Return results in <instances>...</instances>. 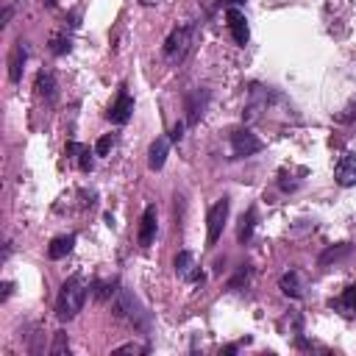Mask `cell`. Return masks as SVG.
I'll use <instances>...</instances> for the list:
<instances>
[{
    "instance_id": "cell-7",
    "label": "cell",
    "mask_w": 356,
    "mask_h": 356,
    "mask_svg": "<svg viewBox=\"0 0 356 356\" xmlns=\"http://www.w3.org/2000/svg\"><path fill=\"white\" fill-rule=\"evenodd\" d=\"M131 114H134V98H131L125 90H120L117 98H114V103L109 106L106 117H109L114 125H125V123L131 120Z\"/></svg>"
},
{
    "instance_id": "cell-26",
    "label": "cell",
    "mask_w": 356,
    "mask_h": 356,
    "mask_svg": "<svg viewBox=\"0 0 356 356\" xmlns=\"http://www.w3.org/2000/svg\"><path fill=\"white\" fill-rule=\"evenodd\" d=\"M12 287H14V284H12V281H6V284H3V301H6L9 295H12Z\"/></svg>"
},
{
    "instance_id": "cell-28",
    "label": "cell",
    "mask_w": 356,
    "mask_h": 356,
    "mask_svg": "<svg viewBox=\"0 0 356 356\" xmlns=\"http://www.w3.org/2000/svg\"><path fill=\"white\" fill-rule=\"evenodd\" d=\"M9 17H12V9L6 6V12H3V25H9Z\"/></svg>"
},
{
    "instance_id": "cell-19",
    "label": "cell",
    "mask_w": 356,
    "mask_h": 356,
    "mask_svg": "<svg viewBox=\"0 0 356 356\" xmlns=\"http://www.w3.org/2000/svg\"><path fill=\"white\" fill-rule=\"evenodd\" d=\"M206 101H209V98H206ZM206 101L195 103V95H189V98H187V112H189V123H198V120H200V114H203V106H206Z\"/></svg>"
},
{
    "instance_id": "cell-21",
    "label": "cell",
    "mask_w": 356,
    "mask_h": 356,
    "mask_svg": "<svg viewBox=\"0 0 356 356\" xmlns=\"http://www.w3.org/2000/svg\"><path fill=\"white\" fill-rule=\"evenodd\" d=\"M345 253H350V245H339V248H331V251H326V253L320 256V262H323V264H328L331 259H339V256H345Z\"/></svg>"
},
{
    "instance_id": "cell-13",
    "label": "cell",
    "mask_w": 356,
    "mask_h": 356,
    "mask_svg": "<svg viewBox=\"0 0 356 356\" xmlns=\"http://www.w3.org/2000/svg\"><path fill=\"white\" fill-rule=\"evenodd\" d=\"M67 154H76V162H78V167L84 170V173H90L92 170V165H95V159L92 156H98L95 151H90L87 145H81V142H70L67 145Z\"/></svg>"
},
{
    "instance_id": "cell-27",
    "label": "cell",
    "mask_w": 356,
    "mask_h": 356,
    "mask_svg": "<svg viewBox=\"0 0 356 356\" xmlns=\"http://www.w3.org/2000/svg\"><path fill=\"white\" fill-rule=\"evenodd\" d=\"M142 6H156V3H162V0H139Z\"/></svg>"
},
{
    "instance_id": "cell-18",
    "label": "cell",
    "mask_w": 356,
    "mask_h": 356,
    "mask_svg": "<svg viewBox=\"0 0 356 356\" xmlns=\"http://www.w3.org/2000/svg\"><path fill=\"white\" fill-rule=\"evenodd\" d=\"M70 48H73V42H70V36H64V34H56L50 39V53L53 56H64V53H70Z\"/></svg>"
},
{
    "instance_id": "cell-25",
    "label": "cell",
    "mask_w": 356,
    "mask_h": 356,
    "mask_svg": "<svg viewBox=\"0 0 356 356\" xmlns=\"http://www.w3.org/2000/svg\"><path fill=\"white\" fill-rule=\"evenodd\" d=\"M181 136H184V123H176V125H173V131H170V139H173V142H178Z\"/></svg>"
},
{
    "instance_id": "cell-15",
    "label": "cell",
    "mask_w": 356,
    "mask_h": 356,
    "mask_svg": "<svg viewBox=\"0 0 356 356\" xmlns=\"http://www.w3.org/2000/svg\"><path fill=\"white\" fill-rule=\"evenodd\" d=\"M76 245V234H64V237H56L50 245H48V256L50 259H64Z\"/></svg>"
},
{
    "instance_id": "cell-14",
    "label": "cell",
    "mask_w": 356,
    "mask_h": 356,
    "mask_svg": "<svg viewBox=\"0 0 356 356\" xmlns=\"http://www.w3.org/2000/svg\"><path fill=\"white\" fill-rule=\"evenodd\" d=\"M331 309H339L345 317H356V284L348 287L337 301H331Z\"/></svg>"
},
{
    "instance_id": "cell-2",
    "label": "cell",
    "mask_w": 356,
    "mask_h": 356,
    "mask_svg": "<svg viewBox=\"0 0 356 356\" xmlns=\"http://www.w3.org/2000/svg\"><path fill=\"white\" fill-rule=\"evenodd\" d=\"M192 42H195V28H192V25H178V28H173L170 36L165 39L162 53H165V59H167L170 64H181V61L189 56Z\"/></svg>"
},
{
    "instance_id": "cell-10",
    "label": "cell",
    "mask_w": 356,
    "mask_h": 356,
    "mask_svg": "<svg viewBox=\"0 0 356 356\" xmlns=\"http://www.w3.org/2000/svg\"><path fill=\"white\" fill-rule=\"evenodd\" d=\"M25 61H28V45H25V42H17V45L12 48V56H9V78H12L14 84L23 81Z\"/></svg>"
},
{
    "instance_id": "cell-24",
    "label": "cell",
    "mask_w": 356,
    "mask_h": 356,
    "mask_svg": "<svg viewBox=\"0 0 356 356\" xmlns=\"http://www.w3.org/2000/svg\"><path fill=\"white\" fill-rule=\"evenodd\" d=\"M145 350V345H136V342H128V345H120L114 353H142Z\"/></svg>"
},
{
    "instance_id": "cell-29",
    "label": "cell",
    "mask_w": 356,
    "mask_h": 356,
    "mask_svg": "<svg viewBox=\"0 0 356 356\" xmlns=\"http://www.w3.org/2000/svg\"><path fill=\"white\" fill-rule=\"evenodd\" d=\"M223 3H229V6H237V3H242V0H223Z\"/></svg>"
},
{
    "instance_id": "cell-23",
    "label": "cell",
    "mask_w": 356,
    "mask_h": 356,
    "mask_svg": "<svg viewBox=\"0 0 356 356\" xmlns=\"http://www.w3.org/2000/svg\"><path fill=\"white\" fill-rule=\"evenodd\" d=\"M50 353H53V356H56V353H70V345L64 342V334H61V331L56 334V345L50 348Z\"/></svg>"
},
{
    "instance_id": "cell-17",
    "label": "cell",
    "mask_w": 356,
    "mask_h": 356,
    "mask_svg": "<svg viewBox=\"0 0 356 356\" xmlns=\"http://www.w3.org/2000/svg\"><path fill=\"white\" fill-rule=\"evenodd\" d=\"M36 90H39V95L45 101H56V78L50 73H45V70L36 76Z\"/></svg>"
},
{
    "instance_id": "cell-5",
    "label": "cell",
    "mask_w": 356,
    "mask_h": 356,
    "mask_svg": "<svg viewBox=\"0 0 356 356\" xmlns=\"http://www.w3.org/2000/svg\"><path fill=\"white\" fill-rule=\"evenodd\" d=\"M156 231H159V211H156V203H148L145 211H142L139 231H136L139 245H142V248H151V242L156 240Z\"/></svg>"
},
{
    "instance_id": "cell-8",
    "label": "cell",
    "mask_w": 356,
    "mask_h": 356,
    "mask_svg": "<svg viewBox=\"0 0 356 356\" xmlns=\"http://www.w3.org/2000/svg\"><path fill=\"white\" fill-rule=\"evenodd\" d=\"M334 178L339 187H353L356 184V154H342L337 167H334Z\"/></svg>"
},
{
    "instance_id": "cell-20",
    "label": "cell",
    "mask_w": 356,
    "mask_h": 356,
    "mask_svg": "<svg viewBox=\"0 0 356 356\" xmlns=\"http://www.w3.org/2000/svg\"><path fill=\"white\" fill-rule=\"evenodd\" d=\"M112 148H114V136H112V134H106V136H101V139H98L95 154H98V156H106Z\"/></svg>"
},
{
    "instance_id": "cell-1",
    "label": "cell",
    "mask_w": 356,
    "mask_h": 356,
    "mask_svg": "<svg viewBox=\"0 0 356 356\" xmlns=\"http://www.w3.org/2000/svg\"><path fill=\"white\" fill-rule=\"evenodd\" d=\"M90 295V281L84 273H76L70 275L64 284H61V293H59V301H56V317L59 320H73L78 317V312L84 309V301Z\"/></svg>"
},
{
    "instance_id": "cell-4",
    "label": "cell",
    "mask_w": 356,
    "mask_h": 356,
    "mask_svg": "<svg viewBox=\"0 0 356 356\" xmlns=\"http://www.w3.org/2000/svg\"><path fill=\"white\" fill-rule=\"evenodd\" d=\"M231 154H234V159H248V156H253V154H259L264 145H262V139L253 134V131H248V128H237V131H231Z\"/></svg>"
},
{
    "instance_id": "cell-3",
    "label": "cell",
    "mask_w": 356,
    "mask_h": 356,
    "mask_svg": "<svg viewBox=\"0 0 356 356\" xmlns=\"http://www.w3.org/2000/svg\"><path fill=\"white\" fill-rule=\"evenodd\" d=\"M229 211H231L229 198H220L215 206L209 209V215H206V248H215L218 240L223 237L226 223H229Z\"/></svg>"
},
{
    "instance_id": "cell-16",
    "label": "cell",
    "mask_w": 356,
    "mask_h": 356,
    "mask_svg": "<svg viewBox=\"0 0 356 356\" xmlns=\"http://www.w3.org/2000/svg\"><path fill=\"white\" fill-rule=\"evenodd\" d=\"M253 229H256V209L251 206L245 215H242V220H240V231H237V240L245 245V242H251V237H253Z\"/></svg>"
},
{
    "instance_id": "cell-11",
    "label": "cell",
    "mask_w": 356,
    "mask_h": 356,
    "mask_svg": "<svg viewBox=\"0 0 356 356\" xmlns=\"http://www.w3.org/2000/svg\"><path fill=\"white\" fill-rule=\"evenodd\" d=\"M176 273L184 278V281H203V273L195 267V256L189 251H181L176 256Z\"/></svg>"
},
{
    "instance_id": "cell-22",
    "label": "cell",
    "mask_w": 356,
    "mask_h": 356,
    "mask_svg": "<svg viewBox=\"0 0 356 356\" xmlns=\"http://www.w3.org/2000/svg\"><path fill=\"white\" fill-rule=\"evenodd\" d=\"M248 278H251V264H242V267H240V273H237V278H231L229 287H231V290H237L240 284H248Z\"/></svg>"
},
{
    "instance_id": "cell-12",
    "label": "cell",
    "mask_w": 356,
    "mask_h": 356,
    "mask_svg": "<svg viewBox=\"0 0 356 356\" xmlns=\"http://www.w3.org/2000/svg\"><path fill=\"white\" fill-rule=\"evenodd\" d=\"M278 287H281L284 295L293 298V301H301V298H304V284H301V273H298V270L284 273L281 281H278Z\"/></svg>"
},
{
    "instance_id": "cell-6",
    "label": "cell",
    "mask_w": 356,
    "mask_h": 356,
    "mask_svg": "<svg viewBox=\"0 0 356 356\" xmlns=\"http://www.w3.org/2000/svg\"><path fill=\"white\" fill-rule=\"evenodd\" d=\"M226 23H229V31H231L234 42H237L240 48H245V45H248V39H251V31H248V20H245V14H242L237 6H229V9H226Z\"/></svg>"
},
{
    "instance_id": "cell-9",
    "label": "cell",
    "mask_w": 356,
    "mask_h": 356,
    "mask_svg": "<svg viewBox=\"0 0 356 356\" xmlns=\"http://www.w3.org/2000/svg\"><path fill=\"white\" fill-rule=\"evenodd\" d=\"M170 136H156L154 142H151V148H148V167L151 170H162L165 167V162H167V156H170Z\"/></svg>"
}]
</instances>
